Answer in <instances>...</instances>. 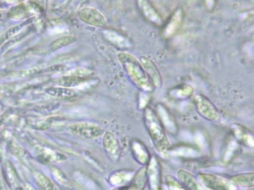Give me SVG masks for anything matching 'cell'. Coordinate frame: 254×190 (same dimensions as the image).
Returning <instances> with one entry per match:
<instances>
[{
    "label": "cell",
    "instance_id": "obj_1",
    "mask_svg": "<svg viewBox=\"0 0 254 190\" xmlns=\"http://www.w3.org/2000/svg\"><path fill=\"white\" fill-rule=\"evenodd\" d=\"M143 123L157 152L167 157L172 150V144L155 111L149 107L144 109Z\"/></svg>",
    "mask_w": 254,
    "mask_h": 190
},
{
    "label": "cell",
    "instance_id": "obj_2",
    "mask_svg": "<svg viewBox=\"0 0 254 190\" xmlns=\"http://www.w3.org/2000/svg\"><path fill=\"white\" fill-rule=\"evenodd\" d=\"M117 59L136 87L145 93L153 91L154 87L136 58L128 53H120L117 55Z\"/></svg>",
    "mask_w": 254,
    "mask_h": 190
},
{
    "label": "cell",
    "instance_id": "obj_3",
    "mask_svg": "<svg viewBox=\"0 0 254 190\" xmlns=\"http://www.w3.org/2000/svg\"><path fill=\"white\" fill-rule=\"evenodd\" d=\"M197 179L208 190H238L230 178L216 174H197Z\"/></svg>",
    "mask_w": 254,
    "mask_h": 190
},
{
    "label": "cell",
    "instance_id": "obj_4",
    "mask_svg": "<svg viewBox=\"0 0 254 190\" xmlns=\"http://www.w3.org/2000/svg\"><path fill=\"white\" fill-rule=\"evenodd\" d=\"M194 103L199 115L209 122L218 121L221 118L219 111L206 96L197 94L194 96Z\"/></svg>",
    "mask_w": 254,
    "mask_h": 190
},
{
    "label": "cell",
    "instance_id": "obj_5",
    "mask_svg": "<svg viewBox=\"0 0 254 190\" xmlns=\"http://www.w3.org/2000/svg\"><path fill=\"white\" fill-rule=\"evenodd\" d=\"M147 185L149 190H163L162 166L160 160L156 155H151L146 166Z\"/></svg>",
    "mask_w": 254,
    "mask_h": 190
},
{
    "label": "cell",
    "instance_id": "obj_6",
    "mask_svg": "<svg viewBox=\"0 0 254 190\" xmlns=\"http://www.w3.org/2000/svg\"><path fill=\"white\" fill-rule=\"evenodd\" d=\"M71 133L83 139H93L103 136L105 130L101 126L91 123H78L69 127Z\"/></svg>",
    "mask_w": 254,
    "mask_h": 190
},
{
    "label": "cell",
    "instance_id": "obj_7",
    "mask_svg": "<svg viewBox=\"0 0 254 190\" xmlns=\"http://www.w3.org/2000/svg\"><path fill=\"white\" fill-rule=\"evenodd\" d=\"M102 136V144L107 157L113 163H118L122 155L121 146L118 138L111 131L105 132Z\"/></svg>",
    "mask_w": 254,
    "mask_h": 190
},
{
    "label": "cell",
    "instance_id": "obj_8",
    "mask_svg": "<svg viewBox=\"0 0 254 190\" xmlns=\"http://www.w3.org/2000/svg\"><path fill=\"white\" fill-rule=\"evenodd\" d=\"M154 111L162 126L164 127L166 133H169L172 136L178 135V130H179L178 123L173 114L168 109L167 107L163 104H157L156 106V111Z\"/></svg>",
    "mask_w": 254,
    "mask_h": 190
},
{
    "label": "cell",
    "instance_id": "obj_9",
    "mask_svg": "<svg viewBox=\"0 0 254 190\" xmlns=\"http://www.w3.org/2000/svg\"><path fill=\"white\" fill-rule=\"evenodd\" d=\"M130 151L132 157L136 163L142 166H146L151 159V154L148 147L142 141L138 139H131Z\"/></svg>",
    "mask_w": 254,
    "mask_h": 190
},
{
    "label": "cell",
    "instance_id": "obj_10",
    "mask_svg": "<svg viewBox=\"0 0 254 190\" xmlns=\"http://www.w3.org/2000/svg\"><path fill=\"white\" fill-rule=\"evenodd\" d=\"M232 136L238 143L245 145L247 148H254V133L249 129L239 124L232 125Z\"/></svg>",
    "mask_w": 254,
    "mask_h": 190
},
{
    "label": "cell",
    "instance_id": "obj_11",
    "mask_svg": "<svg viewBox=\"0 0 254 190\" xmlns=\"http://www.w3.org/2000/svg\"><path fill=\"white\" fill-rule=\"evenodd\" d=\"M139 63L149 78L154 88H160L162 87L161 75L154 62L148 58L142 56L140 58Z\"/></svg>",
    "mask_w": 254,
    "mask_h": 190
},
{
    "label": "cell",
    "instance_id": "obj_12",
    "mask_svg": "<svg viewBox=\"0 0 254 190\" xmlns=\"http://www.w3.org/2000/svg\"><path fill=\"white\" fill-rule=\"evenodd\" d=\"M177 179L189 190H208L197 179V176L184 169H178Z\"/></svg>",
    "mask_w": 254,
    "mask_h": 190
},
{
    "label": "cell",
    "instance_id": "obj_13",
    "mask_svg": "<svg viewBox=\"0 0 254 190\" xmlns=\"http://www.w3.org/2000/svg\"><path fill=\"white\" fill-rule=\"evenodd\" d=\"M136 3L141 14L150 23L156 26L163 25V22L161 17L148 0H136Z\"/></svg>",
    "mask_w": 254,
    "mask_h": 190
},
{
    "label": "cell",
    "instance_id": "obj_14",
    "mask_svg": "<svg viewBox=\"0 0 254 190\" xmlns=\"http://www.w3.org/2000/svg\"><path fill=\"white\" fill-rule=\"evenodd\" d=\"M134 173L135 172L129 169L115 171L108 177V183L114 187L128 186Z\"/></svg>",
    "mask_w": 254,
    "mask_h": 190
},
{
    "label": "cell",
    "instance_id": "obj_15",
    "mask_svg": "<svg viewBox=\"0 0 254 190\" xmlns=\"http://www.w3.org/2000/svg\"><path fill=\"white\" fill-rule=\"evenodd\" d=\"M81 20L88 24L97 27H104L106 26L107 21L105 17L97 10L93 8H85L81 11Z\"/></svg>",
    "mask_w": 254,
    "mask_h": 190
},
{
    "label": "cell",
    "instance_id": "obj_16",
    "mask_svg": "<svg viewBox=\"0 0 254 190\" xmlns=\"http://www.w3.org/2000/svg\"><path fill=\"white\" fill-rule=\"evenodd\" d=\"M183 15H184V13L181 8H179L174 13L173 15L171 17L169 23L165 27L164 32H163V35L166 38H170L178 32L182 24Z\"/></svg>",
    "mask_w": 254,
    "mask_h": 190
},
{
    "label": "cell",
    "instance_id": "obj_17",
    "mask_svg": "<svg viewBox=\"0 0 254 190\" xmlns=\"http://www.w3.org/2000/svg\"><path fill=\"white\" fill-rule=\"evenodd\" d=\"M230 181L235 184L237 188H253L254 187V172H244L232 175Z\"/></svg>",
    "mask_w": 254,
    "mask_h": 190
},
{
    "label": "cell",
    "instance_id": "obj_18",
    "mask_svg": "<svg viewBox=\"0 0 254 190\" xmlns=\"http://www.w3.org/2000/svg\"><path fill=\"white\" fill-rule=\"evenodd\" d=\"M147 186L146 166H142L135 172L128 185L129 190H145Z\"/></svg>",
    "mask_w": 254,
    "mask_h": 190
},
{
    "label": "cell",
    "instance_id": "obj_19",
    "mask_svg": "<svg viewBox=\"0 0 254 190\" xmlns=\"http://www.w3.org/2000/svg\"><path fill=\"white\" fill-rule=\"evenodd\" d=\"M105 36L111 44L120 49H128L131 47L130 41L124 35L116 31L108 30L105 32Z\"/></svg>",
    "mask_w": 254,
    "mask_h": 190
},
{
    "label": "cell",
    "instance_id": "obj_20",
    "mask_svg": "<svg viewBox=\"0 0 254 190\" xmlns=\"http://www.w3.org/2000/svg\"><path fill=\"white\" fill-rule=\"evenodd\" d=\"M193 94V89L191 86L182 84L169 91L171 97L175 99H187Z\"/></svg>",
    "mask_w": 254,
    "mask_h": 190
},
{
    "label": "cell",
    "instance_id": "obj_21",
    "mask_svg": "<svg viewBox=\"0 0 254 190\" xmlns=\"http://www.w3.org/2000/svg\"><path fill=\"white\" fill-rule=\"evenodd\" d=\"M34 177L37 184L43 190H59L56 184L41 172H35Z\"/></svg>",
    "mask_w": 254,
    "mask_h": 190
},
{
    "label": "cell",
    "instance_id": "obj_22",
    "mask_svg": "<svg viewBox=\"0 0 254 190\" xmlns=\"http://www.w3.org/2000/svg\"><path fill=\"white\" fill-rule=\"evenodd\" d=\"M47 93L58 98H69L75 96V91L73 90L68 88H59V87H50L47 89Z\"/></svg>",
    "mask_w": 254,
    "mask_h": 190
},
{
    "label": "cell",
    "instance_id": "obj_23",
    "mask_svg": "<svg viewBox=\"0 0 254 190\" xmlns=\"http://www.w3.org/2000/svg\"><path fill=\"white\" fill-rule=\"evenodd\" d=\"M75 40H76V38L73 36L62 37V38L53 41L50 44V50L51 51H56V50H59V49L63 48V47H66V46L69 45V44L75 42Z\"/></svg>",
    "mask_w": 254,
    "mask_h": 190
},
{
    "label": "cell",
    "instance_id": "obj_24",
    "mask_svg": "<svg viewBox=\"0 0 254 190\" xmlns=\"http://www.w3.org/2000/svg\"><path fill=\"white\" fill-rule=\"evenodd\" d=\"M50 170H51L52 174H53L55 179L57 181L59 184H60L63 187H70V181H69L68 177L61 169H59L56 166H51Z\"/></svg>",
    "mask_w": 254,
    "mask_h": 190
},
{
    "label": "cell",
    "instance_id": "obj_25",
    "mask_svg": "<svg viewBox=\"0 0 254 190\" xmlns=\"http://www.w3.org/2000/svg\"><path fill=\"white\" fill-rule=\"evenodd\" d=\"M85 81V78H81V77H66L61 79L59 81V84L66 87H76V86L81 85Z\"/></svg>",
    "mask_w": 254,
    "mask_h": 190
},
{
    "label": "cell",
    "instance_id": "obj_26",
    "mask_svg": "<svg viewBox=\"0 0 254 190\" xmlns=\"http://www.w3.org/2000/svg\"><path fill=\"white\" fill-rule=\"evenodd\" d=\"M165 183L169 190H189L184 187L173 175H166Z\"/></svg>",
    "mask_w": 254,
    "mask_h": 190
},
{
    "label": "cell",
    "instance_id": "obj_27",
    "mask_svg": "<svg viewBox=\"0 0 254 190\" xmlns=\"http://www.w3.org/2000/svg\"><path fill=\"white\" fill-rule=\"evenodd\" d=\"M149 93H145V92H142L140 94V99L139 100V108L140 109H145L147 108L148 102H149L150 96L148 95Z\"/></svg>",
    "mask_w": 254,
    "mask_h": 190
},
{
    "label": "cell",
    "instance_id": "obj_28",
    "mask_svg": "<svg viewBox=\"0 0 254 190\" xmlns=\"http://www.w3.org/2000/svg\"><path fill=\"white\" fill-rule=\"evenodd\" d=\"M215 3V0H205V4H206L208 11H211L213 9Z\"/></svg>",
    "mask_w": 254,
    "mask_h": 190
},
{
    "label": "cell",
    "instance_id": "obj_29",
    "mask_svg": "<svg viewBox=\"0 0 254 190\" xmlns=\"http://www.w3.org/2000/svg\"><path fill=\"white\" fill-rule=\"evenodd\" d=\"M111 190H129L128 186H125V187H116L111 189Z\"/></svg>",
    "mask_w": 254,
    "mask_h": 190
}]
</instances>
